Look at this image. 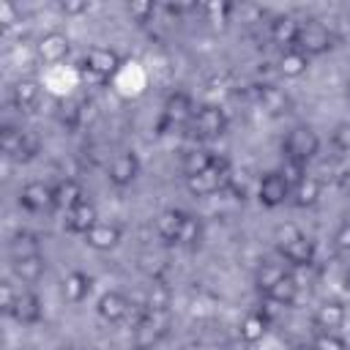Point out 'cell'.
Here are the masks:
<instances>
[{"label": "cell", "instance_id": "obj_1", "mask_svg": "<svg viewBox=\"0 0 350 350\" xmlns=\"http://www.w3.org/2000/svg\"><path fill=\"white\" fill-rule=\"evenodd\" d=\"M167 328H170V312H145L142 309L139 320L134 323V334H131L134 350H153L167 336Z\"/></svg>", "mask_w": 350, "mask_h": 350}, {"label": "cell", "instance_id": "obj_2", "mask_svg": "<svg viewBox=\"0 0 350 350\" xmlns=\"http://www.w3.org/2000/svg\"><path fill=\"white\" fill-rule=\"evenodd\" d=\"M331 44H334V36H331V30H328L320 19H306V22H301L298 41H295V49H298V52H304L306 57H312V55L328 52Z\"/></svg>", "mask_w": 350, "mask_h": 350}, {"label": "cell", "instance_id": "obj_3", "mask_svg": "<svg viewBox=\"0 0 350 350\" xmlns=\"http://www.w3.org/2000/svg\"><path fill=\"white\" fill-rule=\"evenodd\" d=\"M320 150V137L309 129V126H293L284 137V153L287 159L298 161V164H306L309 159H314Z\"/></svg>", "mask_w": 350, "mask_h": 350}, {"label": "cell", "instance_id": "obj_4", "mask_svg": "<svg viewBox=\"0 0 350 350\" xmlns=\"http://www.w3.org/2000/svg\"><path fill=\"white\" fill-rule=\"evenodd\" d=\"M230 180V167L224 159H216V164L205 172H197V175H189L186 178V189L194 194V197H211L216 194L219 189H224Z\"/></svg>", "mask_w": 350, "mask_h": 350}, {"label": "cell", "instance_id": "obj_5", "mask_svg": "<svg viewBox=\"0 0 350 350\" xmlns=\"http://www.w3.org/2000/svg\"><path fill=\"white\" fill-rule=\"evenodd\" d=\"M120 63H123V57H120L115 49H109V46H90L88 55H85L82 71L90 74L93 79L104 82V79H109V77L120 68Z\"/></svg>", "mask_w": 350, "mask_h": 350}, {"label": "cell", "instance_id": "obj_6", "mask_svg": "<svg viewBox=\"0 0 350 350\" xmlns=\"http://www.w3.org/2000/svg\"><path fill=\"white\" fill-rule=\"evenodd\" d=\"M191 129H194V134H197L200 139L221 137L224 129H227V115H224V109H219V107H213V104H205V107H200V109L194 112Z\"/></svg>", "mask_w": 350, "mask_h": 350}, {"label": "cell", "instance_id": "obj_7", "mask_svg": "<svg viewBox=\"0 0 350 350\" xmlns=\"http://www.w3.org/2000/svg\"><path fill=\"white\" fill-rule=\"evenodd\" d=\"M290 194H293V189H290V183L279 175V170H276V172H265L262 180H260V186H257V200H260V205H265V208H279V205H284V202L290 200Z\"/></svg>", "mask_w": 350, "mask_h": 350}, {"label": "cell", "instance_id": "obj_8", "mask_svg": "<svg viewBox=\"0 0 350 350\" xmlns=\"http://www.w3.org/2000/svg\"><path fill=\"white\" fill-rule=\"evenodd\" d=\"M137 175H139V159H137V153L126 150V153H118V156L109 161L107 178H109L112 186L126 189V186H131V183L137 180Z\"/></svg>", "mask_w": 350, "mask_h": 350}, {"label": "cell", "instance_id": "obj_9", "mask_svg": "<svg viewBox=\"0 0 350 350\" xmlns=\"http://www.w3.org/2000/svg\"><path fill=\"white\" fill-rule=\"evenodd\" d=\"M19 205L30 213H38L49 205H55V186L44 183V180H30L22 186L19 191Z\"/></svg>", "mask_w": 350, "mask_h": 350}, {"label": "cell", "instance_id": "obj_10", "mask_svg": "<svg viewBox=\"0 0 350 350\" xmlns=\"http://www.w3.org/2000/svg\"><path fill=\"white\" fill-rule=\"evenodd\" d=\"M68 52H71V41H68V36H63V33H46V36L36 44L38 60H44V63H49V66L63 63V60L68 57Z\"/></svg>", "mask_w": 350, "mask_h": 350}, {"label": "cell", "instance_id": "obj_11", "mask_svg": "<svg viewBox=\"0 0 350 350\" xmlns=\"http://www.w3.org/2000/svg\"><path fill=\"white\" fill-rule=\"evenodd\" d=\"M98 224V211H96V205L93 202H88V200H82L77 208H71V211H66V219H63V227L68 230V232H77V235H85L90 227H96Z\"/></svg>", "mask_w": 350, "mask_h": 350}, {"label": "cell", "instance_id": "obj_12", "mask_svg": "<svg viewBox=\"0 0 350 350\" xmlns=\"http://www.w3.org/2000/svg\"><path fill=\"white\" fill-rule=\"evenodd\" d=\"M120 238H123V232H120V227L112 224V221H98L96 227H90V230L85 232V243H88L90 249H96V252H112V249L120 243Z\"/></svg>", "mask_w": 350, "mask_h": 350}, {"label": "cell", "instance_id": "obj_13", "mask_svg": "<svg viewBox=\"0 0 350 350\" xmlns=\"http://www.w3.org/2000/svg\"><path fill=\"white\" fill-rule=\"evenodd\" d=\"M257 98H260V107H262L268 115H273V118L287 115L290 107H293L290 96H287L282 88H276V85H262L260 93H257Z\"/></svg>", "mask_w": 350, "mask_h": 350}, {"label": "cell", "instance_id": "obj_14", "mask_svg": "<svg viewBox=\"0 0 350 350\" xmlns=\"http://www.w3.org/2000/svg\"><path fill=\"white\" fill-rule=\"evenodd\" d=\"M183 221H186V213L183 211H175V208H167L156 216V235L167 243H178V235L183 230Z\"/></svg>", "mask_w": 350, "mask_h": 350}, {"label": "cell", "instance_id": "obj_15", "mask_svg": "<svg viewBox=\"0 0 350 350\" xmlns=\"http://www.w3.org/2000/svg\"><path fill=\"white\" fill-rule=\"evenodd\" d=\"M88 293H90V276H88V273L71 271V273L63 276V282H60V295H63V301H68V304H82V301L88 298Z\"/></svg>", "mask_w": 350, "mask_h": 350}, {"label": "cell", "instance_id": "obj_16", "mask_svg": "<svg viewBox=\"0 0 350 350\" xmlns=\"http://www.w3.org/2000/svg\"><path fill=\"white\" fill-rule=\"evenodd\" d=\"M129 298L123 295V293H115V290H109V293H104L101 298H98V314H101V320H107V323H120L126 314H129Z\"/></svg>", "mask_w": 350, "mask_h": 350}, {"label": "cell", "instance_id": "obj_17", "mask_svg": "<svg viewBox=\"0 0 350 350\" xmlns=\"http://www.w3.org/2000/svg\"><path fill=\"white\" fill-rule=\"evenodd\" d=\"M41 312H44L41 309V298L36 293H30V290H22L16 295V304L11 309V317L19 320V323H25V325H30V323H38L41 320Z\"/></svg>", "mask_w": 350, "mask_h": 350}, {"label": "cell", "instance_id": "obj_18", "mask_svg": "<svg viewBox=\"0 0 350 350\" xmlns=\"http://www.w3.org/2000/svg\"><path fill=\"white\" fill-rule=\"evenodd\" d=\"M345 317H347L345 304H339V301H323V304L317 306L312 323H314V328H320V331H336V328L345 323Z\"/></svg>", "mask_w": 350, "mask_h": 350}, {"label": "cell", "instance_id": "obj_19", "mask_svg": "<svg viewBox=\"0 0 350 350\" xmlns=\"http://www.w3.org/2000/svg\"><path fill=\"white\" fill-rule=\"evenodd\" d=\"M38 254H41V241H38L36 232L22 230V232H16V235L8 241V257H11V262L27 260V257H38Z\"/></svg>", "mask_w": 350, "mask_h": 350}, {"label": "cell", "instance_id": "obj_20", "mask_svg": "<svg viewBox=\"0 0 350 350\" xmlns=\"http://www.w3.org/2000/svg\"><path fill=\"white\" fill-rule=\"evenodd\" d=\"M279 252H282V257H284L287 262H293V265H298V268H306V265H312V260H314V241L306 238V235H298L295 241H290V243L282 246Z\"/></svg>", "mask_w": 350, "mask_h": 350}, {"label": "cell", "instance_id": "obj_21", "mask_svg": "<svg viewBox=\"0 0 350 350\" xmlns=\"http://www.w3.org/2000/svg\"><path fill=\"white\" fill-rule=\"evenodd\" d=\"M298 30H301V22H298L295 16H290V14L276 16V19L271 22V38H273V44L287 46V49L295 46V41H298Z\"/></svg>", "mask_w": 350, "mask_h": 350}, {"label": "cell", "instance_id": "obj_22", "mask_svg": "<svg viewBox=\"0 0 350 350\" xmlns=\"http://www.w3.org/2000/svg\"><path fill=\"white\" fill-rule=\"evenodd\" d=\"M194 118V109H191V101L186 93H175L167 98L164 104V126H180L186 120Z\"/></svg>", "mask_w": 350, "mask_h": 350}, {"label": "cell", "instance_id": "obj_23", "mask_svg": "<svg viewBox=\"0 0 350 350\" xmlns=\"http://www.w3.org/2000/svg\"><path fill=\"white\" fill-rule=\"evenodd\" d=\"M268 325H271V320H268L262 312H249V314L241 320V325H238V336H241V342H246V345H257V342L268 334Z\"/></svg>", "mask_w": 350, "mask_h": 350}, {"label": "cell", "instance_id": "obj_24", "mask_svg": "<svg viewBox=\"0 0 350 350\" xmlns=\"http://www.w3.org/2000/svg\"><path fill=\"white\" fill-rule=\"evenodd\" d=\"M38 96H41V88L36 79H19L11 90V101L19 112H30L38 104Z\"/></svg>", "mask_w": 350, "mask_h": 350}, {"label": "cell", "instance_id": "obj_25", "mask_svg": "<svg viewBox=\"0 0 350 350\" xmlns=\"http://www.w3.org/2000/svg\"><path fill=\"white\" fill-rule=\"evenodd\" d=\"M82 200H85V191H82V186H79L74 178H66V180L55 183V208L71 211V208H77Z\"/></svg>", "mask_w": 350, "mask_h": 350}, {"label": "cell", "instance_id": "obj_26", "mask_svg": "<svg viewBox=\"0 0 350 350\" xmlns=\"http://www.w3.org/2000/svg\"><path fill=\"white\" fill-rule=\"evenodd\" d=\"M213 164H216V156H213L211 150H202V148H191V150H186L183 159H180V170L186 172V178H189V175H197V172H205V170H211Z\"/></svg>", "mask_w": 350, "mask_h": 350}, {"label": "cell", "instance_id": "obj_27", "mask_svg": "<svg viewBox=\"0 0 350 350\" xmlns=\"http://www.w3.org/2000/svg\"><path fill=\"white\" fill-rule=\"evenodd\" d=\"M306 68H309V57H306L304 52H298L295 46L282 52V57H279V74H282V77L298 79L301 74H306Z\"/></svg>", "mask_w": 350, "mask_h": 350}, {"label": "cell", "instance_id": "obj_28", "mask_svg": "<svg viewBox=\"0 0 350 350\" xmlns=\"http://www.w3.org/2000/svg\"><path fill=\"white\" fill-rule=\"evenodd\" d=\"M320 191H323V186H320V180L317 178H312V175H304V180L298 183V186H293V202L298 205V208H312L317 200H320Z\"/></svg>", "mask_w": 350, "mask_h": 350}, {"label": "cell", "instance_id": "obj_29", "mask_svg": "<svg viewBox=\"0 0 350 350\" xmlns=\"http://www.w3.org/2000/svg\"><path fill=\"white\" fill-rule=\"evenodd\" d=\"M11 271H14V276L22 279L25 284H33V282H38V279L44 276L46 260H44L41 254H38V257H27V260H16V262H11Z\"/></svg>", "mask_w": 350, "mask_h": 350}, {"label": "cell", "instance_id": "obj_30", "mask_svg": "<svg viewBox=\"0 0 350 350\" xmlns=\"http://www.w3.org/2000/svg\"><path fill=\"white\" fill-rule=\"evenodd\" d=\"M265 298L276 301L279 306H290V304L298 298V282H295V276H293V273H284V276L265 293Z\"/></svg>", "mask_w": 350, "mask_h": 350}, {"label": "cell", "instance_id": "obj_31", "mask_svg": "<svg viewBox=\"0 0 350 350\" xmlns=\"http://www.w3.org/2000/svg\"><path fill=\"white\" fill-rule=\"evenodd\" d=\"M22 142H25V131H19L16 126H3V131H0V148H3V153L8 159H16Z\"/></svg>", "mask_w": 350, "mask_h": 350}, {"label": "cell", "instance_id": "obj_32", "mask_svg": "<svg viewBox=\"0 0 350 350\" xmlns=\"http://www.w3.org/2000/svg\"><path fill=\"white\" fill-rule=\"evenodd\" d=\"M200 238H202V221H200L197 216L186 213L183 230H180V235H178V246H186V249H191V246H197V243H200Z\"/></svg>", "mask_w": 350, "mask_h": 350}, {"label": "cell", "instance_id": "obj_33", "mask_svg": "<svg viewBox=\"0 0 350 350\" xmlns=\"http://www.w3.org/2000/svg\"><path fill=\"white\" fill-rule=\"evenodd\" d=\"M284 273H287V271H284L279 262H262V265L257 268V279H254V282H257V287H260L262 293H268Z\"/></svg>", "mask_w": 350, "mask_h": 350}, {"label": "cell", "instance_id": "obj_34", "mask_svg": "<svg viewBox=\"0 0 350 350\" xmlns=\"http://www.w3.org/2000/svg\"><path fill=\"white\" fill-rule=\"evenodd\" d=\"M145 312H170V290L161 282H153L148 290Z\"/></svg>", "mask_w": 350, "mask_h": 350}, {"label": "cell", "instance_id": "obj_35", "mask_svg": "<svg viewBox=\"0 0 350 350\" xmlns=\"http://www.w3.org/2000/svg\"><path fill=\"white\" fill-rule=\"evenodd\" d=\"M317 350H347V345H345V339L342 336H336V331H320L317 336H314V342H312Z\"/></svg>", "mask_w": 350, "mask_h": 350}, {"label": "cell", "instance_id": "obj_36", "mask_svg": "<svg viewBox=\"0 0 350 350\" xmlns=\"http://www.w3.org/2000/svg\"><path fill=\"white\" fill-rule=\"evenodd\" d=\"M279 175L290 183V189L293 186H298L301 180H304V164H298V161H293V159H284V164H282V170H279Z\"/></svg>", "mask_w": 350, "mask_h": 350}, {"label": "cell", "instance_id": "obj_37", "mask_svg": "<svg viewBox=\"0 0 350 350\" xmlns=\"http://www.w3.org/2000/svg\"><path fill=\"white\" fill-rule=\"evenodd\" d=\"M205 14L213 25H227L230 14H232V5L230 3H211V5H205Z\"/></svg>", "mask_w": 350, "mask_h": 350}, {"label": "cell", "instance_id": "obj_38", "mask_svg": "<svg viewBox=\"0 0 350 350\" xmlns=\"http://www.w3.org/2000/svg\"><path fill=\"white\" fill-rule=\"evenodd\" d=\"M153 14H156V5H153V3H131V5H129V16H131L134 22H139V25L150 22Z\"/></svg>", "mask_w": 350, "mask_h": 350}, {"label": "cell", "instance_id": "obj_39", "mask_svg": "<svg viewBox=\"0 0 350 350\" xmlns=\"http://www.w3.org/2000/svg\"><path fill=\"white\" fill-rule=\"evenodd\" d=\"M36 153H38V137L33 131H25V142H22V148H19L14 161H30Z\"/></svg>", "mask_w": 350, "mask_h": 350}, {"label": "cell", "instance_id": "obj_40", "mask_svg": "<svg viewBox=\"0 0 350 350\" xmlns=\"http://www.w3.org/2000/svg\"><path fill=\"white\" fill-rule=\"evenodd\" d=\"M298 235H304V232H301L295 224H279V227L273 230V241H276V246H279V249H282V246H287L290 241H295Z\"/></svg>", "mask_w": 350, "mask_h": 350}, {"label": "cell", "instance_id": "obj_41", "mask_svg": "<svg viewBox=\"0 0 350 350\" xmlns=\"http://www.w3.org/2000/svg\"><path fill=\"white\" fill-rule=\"evenodd\" d=\"M334 249L336 254H350V221L339 224V230L334 232Z\"/></svg>", "mask_w": 350, "mask_h": 350}, {"label": "cell", "instance_id": "obj_42", "mask_svg": "<svg viewBox=\"0 0 350 350\" xmlns=\"http://www.w3.org/2000/svg\"><path fill=\"white\" fill-rule=\"evenodd\" d=\"M16 295H19V293H14V287H11L8 282L0 284V309H3L5 314H11V309H14V304H16Z\"/></svg>", "mask_w": 350, "mask_h": 350}, {"label": "cell", "instance_id": "obj_43", "mask_svg": "<svg viewBox=\"0 0 350 350\" xmlns=\"http://www.w3.org/2000/svg\"><path fill=\"white\" fill-rule=\"evenodd\" d=\"M334 145H336L339 150L350 153V123L336 126V131H334Z\"/></svg>", "mask_w": 350, "mask_h": 350}, {"label": "cell", "instance_id": "obj_44", "mask_svg": "<svg viewBox=\"0 0 350 350\" xmlns=\"http://www.w3.org/2000/svg\"><path fill=\"white\" fill-rule=\"evenodd\" d=\"M0 22H3V27L16 25V22H19V11H16V5H11V3H0Z\"/></svg>", "mask_w": 350, "mask_h": 350}, {"label": "cell", "instance_id": "obj_45", "mask_svg": "<svg viewBox=\"0 0 350 350\" xmlns=\"http://www.w3.org/2000/svg\"><path fill=\"white\" fill-rule=\"evenodd\" d=\"M60 11L63 14H85V11H90V3L88 0H63L60 3Z\"/></svg>", "mask_w": 350, "mask_h": 350}, {"label": "cell", "instance_id": "obj_46", "mask_svg": "<svg viewBox=\"0 0 350 350\" xmlns=\"http://www.w3.org/2000/svg\"><path fill=\"white\" fill-rule=\"evenodd\" d=\"M339 189H342V191H345V194L350 197V170H347V172H345L342 178H339Z\"/></svg>", "mask_w": 350, "mask_h": 350}, {"label": "cell", "instance_id": "obj_47", "mask_svg": "<svg viewBox=\"0 0 350 350\" xmlns=\"http://www.w3.org/2000/svg\"><path fill=\"white\" fill-rule=\"evenodd\" d=\"M197 350H224V347H219V345H200Z\"/></svg>", "mask_w": 350, "mask_h": 350}, {"label": "cell", "instance_id": "obj_48", "mask_svg": "<svg viewBox=\"0 0 350 350\" xmlns=\"http://www.w3.org/2000/svg\"><path fill=\"white\" fill-rule=\"evenodd\" d=\"M295 350H317L314 345H301V347H295Z\"/></svg>", "mask_w": 350, "mask_h": 350}, {"label": "cell", "instance_id": "obj_49", "mask_svg": "<svg viewBox=\"0 0 350 350\" xmlns=\"http://www.w3.org/2000/svg\"><path fill=\"white\" fill-rule=\"evenodd\" d=\"M347 287H350V268H347Z\"/></svg>", "mask_w": 350, "mask_h": 350}, {"label": "cell", "instance_id": "obj_50", "mask_svg": "<svg viewBox=\"0 0 350 350\" xmlns=\"http://www.w3.org/2000/svg\"><path fill=\"white\" fill-rule=\"evenodd\" d=\"M347 93H350V77H347Z\"/></svg>", "mask_w": 350, "mask_h": 350}, {"label": "cell", "instance_id": "obj_51", "mask_svg": "<svg viewBox=\"0 0 350 350\" xmlns=\"http://www.w3.org/2000/svg\"><path fill=\"white\" fill-rule=\"evenodd\" d=\"M60 350H68V347H60Z\"/></svg>", "mask_w": 350, "mask_h": 350}]
</instances>
